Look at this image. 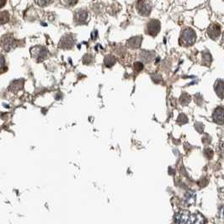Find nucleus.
I'll use <instances>...</instances> for the list:
<instances>
[{"mask_svg":"<svg viewBox=\"0 0 224 224\" xmlns=\"http://www.w3.org/2000/svg\"><path fill=\"white\" fill-rule=\"evenodd\" d=\"M134 69L136 72H141L143 69V64L141 63V62H136L134 63Z\"/></svg>","mask_w":224,"mask_h":224,"instance_id":"nucleus-24","label":"nucleus"},{"mask_svg":"<svg viewBox=\"0 0 224 224\" xmlns=\"http://www.w3.org/2000/svg\"><path fill=\"white\" fill-rule=\"evenodd\" d=\"M48 1H49V0H40V2H39L38 4H41V5H46V4H49Z\"/></svg>","mask_w":224,"mask_h":224,"instance_id":"nucleus-28","label":"nucleus"},{"mask_svg":"<svg viewBox=\"0 0 224 224\" xmlns=\"http://www.w3.org/2000/svg\"><path fill=\"white\" fill-rule=\"evenodd\" d=\"M204 154H205V156L208 159H212L213 155H214V153H213V151H212L211 148H206V149H205V151H204Z\"/></svg>","mask_w":224,"mask_h":224,"instance_id":"nucleus-23","label":"nucleus"},{"mask_svg":"<svg viewBox=\"0 0 224 224\" xmlns=\"http://www.w3.org/2000/svg\"><path fill=\"white\" fill-rule=\"evenodd\" d=\"M208 182H209V179L207 178H206V177H203V178H201L200 180L198 181L197 184L200 185V187H205V186L207 185Z\"/></svg>","mask_w":224,"mask_h":224,"instance_id":"nucleus-22","label":"nucleus"},{"mask_svg":"<svg viewBox=\"0 0 224 224\" xmlns=\"http://www.w3.org/2000/svg\"><path fill=\"white\" fill-rule=\"evenodd\" d=\"M141 41H142V38L141 36H134V37H131V39L128 40L127 41V46L131 48V49H136V48H139L141 47Z\"/></svg>","mask_w":224,"mask_h":224,"instance_id":"nucleus-11","label":"nucleus"},{"mask_svg":"<svg viewBox=\"0 0 224 224\" xmlns=\"http://www.w3.org/2000/svg\"><path fill=\"white\" fill-rule=\"evenodd\" d=\"M215 91L218 96L221 99L224 98V80L218 79L215 83Z\"/></svg>","mask_w":224,"mask_h":224,"instance_id":"nucleus-12","label":"nucleus"},{"mask_svg":"<svg viewBox=\"0 0 224 224\" xmlns=\"http://www.w3.org/2000/svg\"><path fill=\"white\" fill-rule=\"evenodd\" d=\"M30 52H31L32 58H34L37 62H42L47 57L48 52L45 47H41V46H37L34 48H31Z\"/></svg>","mask_w":224,"mask_h":224,"instance_id":"nucleus-3","label":"nucleus"},{"mask_svg":"<svg viewBox=\"0 0 224 224\" xmlns=\"http://www.w3.org/2000/svg\"><path fill=\"white\" fill-rule=\"evenodd\" d=\"M161 29V24L158 19H151L147 24V33L152 36H156Z\"/></svg>","mask_w":224,"mask_h":224,"instance_id":"nucleus-4","label":"nucleus"},{"mask_svg":"<svg viewBox=\"0 0 224 224\" xmlns=\"http://www.w3.org/2000/svg\"><path fill=\"white\" fill-rule=\"evenodd\" d=\"M223 41H224V33H223Z\"/></svg>","mask_w":224,"mask_h":224,"instance_id":"nucleus-31","label":"nucleus"},{"mask_svg":"<svg viewBox=\"0 0 224 224\" xmlns=\"http://www.w3.org/2000/svg\"><path fill=\"white\" fill-rule=\"evenodd\" d=\"M5 1L6 0H0V8H2L3 6L4 5V4H5Z\"/></svg>","mask_w":224,"mask_h":224,"instance_id":"nucleus-30","label":"nucleus"},{"mask_svg":"<svg viewBox=\"0 0 224 224\" xmlns=\"http://www.w3.org/2000/svg\"><path fill=\"white\" fill-rule=\"evenodd\" d=\"M188 122V118L185 114H180L177 119V123L179 125H184Z\"/></svg>","mask_w":224,"mask_h":224,"instance_id":"nucleus-20","label":"nucleus"},{"mask_svg":"<svg viewBox=\"0 0 224 224\" xmlns=\"http://www.w3.org/2000/svg\"><path fill=\"white\" fill-rule=\"evenodd\" d=\"M196 41V34L191 28H185L182 31L179 37V45L182 47H188L194 45Z\"/></svg>","mask_w":224,"mask_h":224,"instance_id":"nucleus-1","label":"nucleus"},{"mask_svg":"<svg viewBox=\"0 0 224 224\" xmlns=\"http://www.w3.org/2000/svg\"><path fill=\"white\" fill-rule=\"evenodd\" d=\"M190 224H206V220L200 212H195L190 215Z\"/></svg>","mask_w":224,"mask_h":224,"instance_id":"nucleus-10","label":"nucleus"},{"mask_svg":"<svg viewBox=\"0 0 224 224\" xmlns=\"http://www.w3.org/2000/svg\"><path fill=\"white\" fill-rule=\"evenodd\" d=\"M9 15L8 12H1L0 13V24L6 23L9 20Z\"/></svg>","mask_w":224,"mask_h":224,"instance_id":"nucleus-19","label":"nucleus"},{"mask_svg":"<svg viewBox=\"0 0 224 224\" xmlns=\"http://www.w3.org/2000/svg\"><path fill=\"white\" fill-rule=\"evenodd\" d=\"M154 53L153 52H147V51H142L141 52V60H143L144 62H151L152 60L154 57Z\"/></svg>","mask_w":224,"mask_h":224,"instance_id":"nucleus-14","label":"nucleus"},{"mask_svg":"<svg viewBox=\"0 0 224 224\" xmlns=\"http://www.w3.org/2000/svg\"><path fill=\"white\" fill-rule=\"evenodd\" d=\"M202 60H203V64L205 66H210L212 63V56L209 52H203L202 54Z\"/></svg>","mask_w":224,"mask_h":224,"instance_id":"nucleus-17","label":"nucleus"},{"mask_svg":"<svg viewBox=\"0 0 224 224\" xmlns=\"http://www.w3.org/2000/svg\"><path fill=\"white\" fill-rule=\"evenodd\" d=\"M14 43L15 40L11 34L4 35L1 39V46L7 52H9L11 48L14 47Z\"/></svg>","mask_w":224,"mask_h":224,"instance_id":"nucleus-6","label":"nucleus"},{"mask_svg":"<svg viewBox=\"0 0 224 224\" xmlns=\"http://www.w3.org/2000/svg\"><path fill=\"white\" fill-rule=\"evenodd\" d=\"M6 70L5 67V61H4V57L0 55V73L4 72Z\"/></svg>","mask_w":224,"mask_h":224,"instance_id":"nucleus-21","label":"nucleus"},{"mask_svg":"<svg viewBox=\"0 0 224 224\" xmlns=\"http://www.w3.org/2000/svg\"><path fill=\"white\" fill-rule=\"evenodd\" d=\"M212 120L218 125L224 124V109L223 107H218L212 114Z\"/></svg>","mask_w":224,"mask_h":224,"instance_id":"nucleus-8","label":"nucleus"},{"mask_svg":"<svg viewBox=\"0 0 224 224\" xmlns=\"http://www.w3.org/2000/svg\"><path fill=\"white\" fill-rule=\"evenodd\" d=\"M62 3L66 4V5H73V4H76L77 1L78 0H62Z\"/></svg>","mask_w":224,"mask_h":224,"instance_id":"nucleus-26","label":"nucleus"},{"mask_svg":"<svg viewBox=\"0 0 224 224\" xmlns=\"http://www.w3.org/2000/svg\"><path fill=\"white\" fill-rule=\"evenodd\" d=\"M116 62V57H114L113 56H107V57H106V58H105V64L108 67H112Z\"/></svg>","mask_w":224,"mask_h":224,"instance_id":"nucleus-18","label":"nucleus"},{"mask_svg":"<svg viewBox=\"0 0 224 224\" xmlns=\"http://www.w3.org/2000/svg\"><path fill=\"white\" fill-rule=\"evenodd\" d=\"M73 44H74V40L73 38V36L70 35H65L64 37H62V39L60 41L59 47H62V48H71Z\"/></svg>","mask_w":224,"mask_h":224,"instance_id":"nucleus-9","label":"nucleus"},{"mask_svg":"<svg viewBox=\"0 0 224 224\" xmlns=\"http://www.w3.org/2000/svg\"><path fill=\"white\" fill-rule=\"evenodd\" d=\"M190 218V213L187 210H180L174 216V224H186Z\"/></svg>","mask_w":224,"mask_h":224,"instance_id":"nucleus-5","label":"nucleus"},{"mask_svg":"<svg viewBox=\"0 0 224 224\" xmlns=\"http://www.w3.org/2000/svg\"><path fill=\"white\" fill-rule=\"evenodd\" d=\"M219 148H220V151H221V153L222 155L224 156V142H222L219 146Z\"/></svg>","mask_w":224,"mask_h":224,"instance_id":"nucleus-27","label":"nucleus"},{"mask_svg":"<svg viewBox=\"0 0 224 224\" xmlns=\"http://www.w3.org/2000/svg\"><path fill=\"white\" fill-rule=\"evenodd\" d=\"M207 35L212 40H217L221 35V27L218 24H212L207 29Z\"/></svg>","mask_w":224,"mask_h":224,"instance_id":"nucleus-7","label":"nucleus"},{"mask_svg":"<svg viewBox=\"0 0 224 224\" xmlns=\"http://www.w3.org/2000/svg\"><path fill=\"white\" fill-rule=\"evenodd\" d=\"M219 214H220V216L222 217L223 218H224V206L220 210V212H219Z\"/></svg>","mask_w":224,"mask_h":224,"instance_id":"nucleus-29","label":"nucleus"},{"mask_svg":"<svg viewBox=\"0 0 224 224\" xmlns=\"http://www.w3.org/2000/svg\"><path fill=\"white\" fill-rule=\"evenodd\" d=\"M136 10L141 16H148L152 10V4L150 0H137Z\"/></svg>","mask_w":224,"mask_h":224,"instance_id":"nucleus-2","label":"nucleus"},{"mask_svg":"<svg viewBox=\"0 0 224 224\" xmlns=\"http://www.w3.org/2000/svg\"><path fill=\"white\" fill-rule=\"evenodd\" d=\"M195 201V195L192 191H189L185 195V206H190L193 205Z\"/></svg>","mask_w":224,"mask_h":224,"instance_id":"nucleus-13","label":"nucleus"},{"mask_svg":"<svg viewBox=\"0 0 224 224\" xmlns=\"http://www.w3.org/2000/svg\"><path fill=\"white\" fill-rule=\"evenodd\" d=\"M190 100H191L190 95H189L187 93H183L182 95L179 98V102L182 106H187L190 103Z\"/></svg>","mask_w":224,"mask_h":224,"instance_id":"nucleus-16","label":"nucleus"},{"mask_svg":"<svg viewBox=\"0 0 224 224\" xmlns=\"http://www.w3.org/2000/svg\"><path fill=\"white\" fill-rule=\"evenodd\" d=\"M152 79L153 80V82L159 83L162 81V77L160 76L159 74H154V75H152Z\"/></svg>","mask_w":224,"mask_h":224,"instance_id":"nucleus-25","label":"nucleus"},{"mask_svg":"<svg viewBox=\"0 0 224 224\" xmlns=\"http://www.w3.org/2000/svg\"><path fill=\"white\" fill-rule=\"evenodd\" d=\"M223 1H224V0H223Z\"/></svg>","mask_w":224,"mask_h":224,"instance_id":"nucleus-32","label":"nucleus"},{"mask_svg":"<svg viewBox=\"0 0 224 224\" xmlns=\"http://www.w3.org/2000/svg\"><path fill=\"white\" fill-rule=\"evenodd\" d=\"M87 16H88V14H87V13L85 11L77 12L76 15H75V20L79 21L81 23V22L85 21V19H87Z\"/></svg>","mask_w":224,"mask_h":224,"instance_id":"nucleus-15","label":"nucleus"}]
</instances>
